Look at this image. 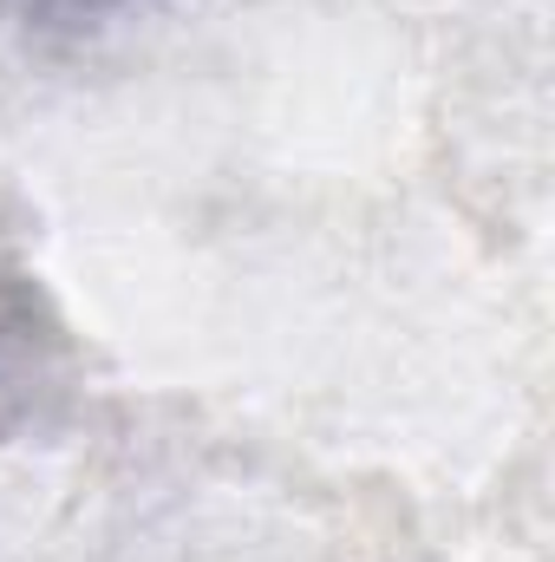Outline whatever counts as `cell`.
Returning a JSON list of instances; mask_svg holds the SVG:
<instances>
[{
    "label": "cell",
    "instance_id": "cell-1",
    "mask_svg": "<svg viewBox=\"0 0 555 562\" xmlns=\"http://www.w3.org/2000/svg\"><path fill=\"white\" fill-rule=\"evenodd\" d=\"M132 0H0V20L13 26H79V20H105Z\"/></svg>",
    "mask_w": 555,
    "mask_h": 562
}]
</instances>
